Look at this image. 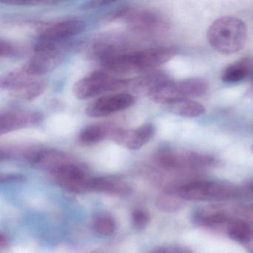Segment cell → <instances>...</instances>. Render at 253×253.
I'll use <instances>...</instances> for the list:
<instances>
[{"label": "cell", "instance_id": "obj_1", "mask_svg": "<svg viewBox=\"0 0 253 253\" xmlns=\"http://www.w3.org/2000/svg\"><path fill=\"white\" fill-rule=\"evenodd\" d=\"M177 53V50L172 47H156L122 53L104 60L103 65L106 71L112 74L131 73L165 64Z\"/></svg>", "mask_w": 253, "mask_h": 253}, {"label": "cell", "instance_id": "obj_2", "mask_svg": "<svg viewBox=\"0 0 253 253\" xmlns=\"http://www.w3.org/2000/svg\"><path fill=\"white\" fill-rule=\"evenodd\" d=\"M245 23L235 17L214 20L207 31V41L217 52L232 54L242 49L247 41Z\"/></svg>", "mask_w": 253, "mask_h": 253}, {"label": "cell", "instance_id": "obj_3", "mask_svg": "<svg viewBox=\"0 0 253 253\" xmlns=\"http://www.w3.org/2000/svg\"><path fill=\"white\" fill-rule=\"evenodd\" d=\"M175 191L185 201H227L241 195L231 183L211 180H192L179 185Z\"/></svg>", "mask_w": 253, "mask_h": 253}, {"label": "cell", "instance_id": "obj_4", "mask_svg": "<svg viewBox=\"0 0 253 253\" xmlns=\"http://www.w3.org/2000/svg\"><path fill=\"white\" fill-rule=\"evenodd\" d=\"M155 161L160 168L169 171L198 169L214 167L217 164L215 158L210 155L171 148L158 151L155 155Z\"/></svg>", "mask_w": 253, "mask_h": 253}, {"label": "cell", "instance_id": "obj_5", "mask_svg": "<svg viewBox=\"0 0 253 253\" xmlns=\"http://www.w3.org/2000/svg\"><path fill=\"white\" fill-rule=\"evenodd\" d=\"M209 83L202 78H189L180 81H169L158 85L147 94L155 103L167 105L177 100L198 97L207 92Z\"/></svg>", "mask_w": 253, "mask_h": 253}, {"label": "cell", "instance_id": "obj_6", "mask_svg": "<svg viewBox=\"0 0 253 253\" xmlns=\"http://www.w3.org/2000/svg\"><path fill=\"white\" fill-rule=\"evenodd\" d=\"M0 86L16 100L30 101L41 95L45 88L43 81L31 76L21 69L6 74L0 80Z\"/></svg>", "mask_w": 253, "mask_h": 253}, {"label": "cell", "instance_id": "obj_7", "mask_svg": "<svg viewBox=\"0 0 253 253\" xmlns=\"http://www.w3.org/2000/svg\"><path fill=\"white\" fill-rule=\"evenodd\" d=\"M126 80L118 79L107 71H97L76 83L73 93L79 100H86L109 91L123 89Z\"/></svg>", "mask_w": 253, "mask_h": 253}, {"label": "cell", "instance_id": "obj_8", "mask_svg": "<svg viewBox=\"0 0 253 253\" xmlns=\"http://www.w3.org/2000/svg\"><path fill=\"white\" fill-rule=\"evenodd\" d=\"M63 52L57 44H37L35 54L24 66L23 70L31 76L38 78L48 73L61 63Z\"/></svg>", "mask_w": 253, "mask_h": 253}, {"label": "cell", "instance_id": "obj_9", "mask_svg": "<svg viewBox=\"0 0 253 253\" xmlns=\"http://www.w3.org/2000/svg\"><path fill=\"white\" fill-rule=\"evenodd\" d=\"M50 173L60 186L69 192L84 193L90 191L92 177L88 175L82 166L73 161L63 164Z\"/></svg>", "mask_w": 253, "mask_h": 253}, {"label": "cell", "instance_id": "obj_10", "mask_svg": "<svg viewBox=\"0 0 253 253\" xmlns=\"http://www.w3.org/2000/svg\"><path fill=\"white\" fill-rule=\"evenodd\" d=\"M125 18L128 25L136 31L148 34H157L167 29L168 23L162 16L150 10H136L122 8L117 11V19Z\"/></svg>", "mask_w": 253, "mask_h": 253}, {"label": "cell", "instance_id": "obj_11", "mask_svg": "<svg viewBox=\"0 0 253 253\" xmlns=\"http://www.w3.org/2000/svg\"><path fill=\"white\" fill-rule=\"evenodd\" d=\"M134 98L128 93L102 96L87 106L85 114L91 118H103L131 107Z\"/></svg>", "mask_w": 253, "mask_h": 253}, {"label": "cell", "instance_id": "obj_12", "mask_svg": "<svg viewBox=\"0 0 253 253\" xmlns=\"http://www.w3.org/2000/svg\"><path fill=\"white\" fill-rule=\"evenodd\" d=\"M155 132V127L152 124H143L138 128L131 130L114 127L110 138L127 149L137 150L149 143Z\"/></svg>", "mask_w": 253, "mask_h": 253}, {"label": "cell", "instance_id": "obj_13", "mask_svg": "<svg viewBox=\"0 0 253 253\" xmlns=\"http://www.w3.org/2000/svg\"><path fill=\"white\" fill-rule=\"evenodd\" d=\"M85 23L80 20H68L48 25L41 30L38 43L57 44L84 32Z\"/></svg>", "mask_w": 253, "mask_h": 253}, {"label": "cell", "instance_id": "obj_14", "mask_svg": "<svg viewBox=\"0 0 253 253\" xmlns=\"http://www.w3.org/2000/svg\"><path fill=\"white\" fill-rule=\"evenodd\" d=\"M42 115L31 111H11L1 114L0 134L2 135L22 128L35 126L41 124Z\"/></svg>", "mask_w": 253, "mask_h": 253}, {"label": "cell", "instance_id": "obj_15", "mask_svg": "<svg viewBox=\"0 0 253 253\" xmlns=\"http://www.w3.org/2000/svg\"><path fill=\"white\" fill-rule=\"evenodd\" d=\"M26 159L33 167L48 170L50 172L63 164L72 161L66 154L54 149H39L28 152Z\"/></svg>", "mask_w": 253, "mask_h": 253}, {"label": "cell", "instance_id": "obj_16", "mask_svg": "<svg viewBox=\"0 0 253 253\" xmlns=\"http://www.w3.org/2000/svg\"><path fill=\"white\" fill-rule=\"evenodd\" d=\"M192 220L202 227L215 228L227 224L230 221L226 210L215 206L201 207L194 211Z\"/></svg>", "mask_w": 253, "mask_h": 253}, {"label": "cell", "instance_id": "obj_17", "mask_svg": "<svg viewBox=\"0 0 253 253\" xmlns=\"http://www.w3.org/2000/svg\"><path fill=\"white\" fill-rule=\"evenodd\" d=\"M90 191L116 196H126L131 193V186L121 177L106 176L92 177L90 183Z\"/></svg>", "mask_w": 253, "mask_h": 253}, {"label": "cell", "instance_id": "obj_18", "mask_svg": "<svg viewBox=\"0 0 253 253\" xmlns=\"http://www.w3.org/2000/svg\"><path fill=\"white\" fill-rule=\"evenodd\" d=\"M169 81H171V79L166 74L152 72L138 78L126 80V88L144 92L147 95L154 88Z\"/></svg>", "mask_w": 253, "mask_h": 253}, {"label": "cell", "instance_id": "obj_19", "mask_svg": "<svg viewBox=\"0 0 253 253\" xmlns=\"http://www.w3.org/2000/svg\"><path fill=\"white\" fill-rule=\"evenodd\" d=\"M167 111L183 118H196L205 113V107L198 102L189 99L177 100L164 105Z\"/></svg>", "mask_w": 253, "mask_h": 253}, {"label": "cell", "instance_id": "obj_20", "mask_svg": "<svg viewBox=\"0 0 253 253\" xmlns=\"http://www.w3.org/2000/svg\"><path fill=\"white\" fill-rule=\"evenodd\" d=\"M251 68L250 59L243 58L228 66L222 72L221 80L226 84H236L245 79Z\"/></svg>", "mask_w": 253, "mask_h": 253}, {"label": "cell", "instance_id": "obj_21", "mask_svg": "<svg viewBox=\"0 0 253 253\" xmlns=\"http://www.w3.org/2000/svg\"><path fill=\"white\" fill-rule=\"evenodd\" d=\"M184 199L176 192L175 189H167L157 198L156 207L165 212H174L181 210L185 205Z\"/></svg>", "mask_w": 253, "mask_h": 253}, {"label": "cell", "instance_id": "obj_22", "mask_svg": "<svg viewBox=\"0 0 253 253\" xmlns=\"http://www.w3.org/2000/svg\"><path fill=\"white\" fill-rule=\"evenodd\" d=\"M113 127L107 125H90L81 131L79 140L84 145H92L110 137Z\"/></svg>", "mask_w": 253, "mask_h": 253}, {"label": "cell", "instance_id": "obj_23", "mask_svg": "<svg viewBox=\"0 0 253 253\" xmlns=\"http://www.w3.org/2000/svg\"><path fill=\"white\" fill-rule=\"evenodd\" d=\"M226 232L231 239L243 245L253 235V229L244 220H231L226 224Z\"/></svg>", "mask_w": 253, "mask_h": 253}, {"label": "cell", "instance_id": "obj_24", "mask_svg": "<svg viewBox=\"0 0 253 253\" xmlns=\"http://www.w3.org/2000/svg\"><path fill=\"white\" fill-rule=\"evenodd\" d=\"M115 219L107 214H101L94 219L92 229L97 235L107 237L113 235L116 230Z\"/></svg>", "mask_w": 253, "mask_h": 253}, {"label": "cell", "instance_id": "obj_25", "mask_svg": "<svg viewBox=\"0 0 253 253\" xmlns=\"http://www.w3.org/2000/svg\"><path fill=\"white\" fill-rule=\"evenodd\" d=\"M150 217L147 211L141 209H136L131 213V222L137 230H143L149 224Z\"/></svg>", "mask_w": 253, "mask_h": 253}, {"label": "cell", "instance_id": "obj_26", "mask_svg": "<svg viewBox=\"0 0 253 253\" xmlns=\"http://www.w3.org/2000/svg\"><path fill=\"white\" fill-rule=\"evenodd\" d=\"M148 253H192L185 247H160Z\"/></svg>", "mask_w": 253, "mask_h": 253}, {"label": "cell", "instance_id": "obj_27", "mask_svg": "<svg viewBox=\"0 0 253 253\" xmlns=\"http://www.w3.org/2000/svg\"><path fill=\"white\" fill-rule=\"evenodd\" d=\"M26 178L23 174H1L0 182L1 183H20L26 181Z\"/></svg>", "mask_w": 253, "mask_h": 253}, {"label": "cell", "instance_id": "obj_28", "mask_svg": "<svg viewBox=\"0 0 253 253\" xmlns=\"http://www.w3.org/2000/svg\"><path fill=\"white\" fill-rule=\"evenodd\" d=\"M0 48H1L0 54H1L2 58H3V57H11V56L15 54V49L8 42H4L2 41H1Z\"/></svg>", "mask_w": 253, "mask_h": 253}, {"label": "cell", "instance_id": "obj_29", "mask_svg": "<svg viewBox=\"0 0 253 253\" xmlns=\"http://www.w3.org/2000/svg\"><path fill=\"white\" fill-rule=\"evenodd\" d=\"M110 1H91V2H88L83 6L84 9H94V8H99L100 6H103L105 5L111 3Z\"/></svg>", "mask_w": 253, "mask_h": 253}, {"label": "cell", "instance_id": "obj_30", "mask_svg": "<svg viewBox=\"0 0 253 253\" xmlns=\"http://www.w3.org/2000/svg\"><path fill=\"white\" fill-rule=\"evenodd\" d=\"M240 214L246 216V217L253 221V206L249 208L241 209L239 210Z\"/></svg>", "mask_w": 253, "mask_h": 253}, {"label": "cell", "instance_id": "obj_31", "mask_svg": "<svg viewBox=\"0 0 253 253\" xmlns=\"http://www.w3.org/2000/svg\"><path fill=\"white\" fill-rule=\"evenodd\" d=\"M250 253H253V234L250 238L243 244Z\"/></svg>", "mask_w": 253, "mask_h": 253}, {"label": "cell", "instance_id": "obj_32", "mask_svg": "<svg viewBox=\"0 0 253 253\" xmlns=\"http://www.w3.org/2000/svg\"><path fill=\"white\" fill-rule=\"evenodd\" d=\"M8 245V241L7 239L6 236L4 235L3 233L1 232L0 234V248L1 250H4V249L6 248Z\"/></svg>", "mask_w": 253, "mask_h": 253}, {"label": "cell", "instance_id": "obj_33", "mask_svg": "<svg viewBox=\"0 0 253 253\" xmlns=\"http://www.w3.org/2000/svg\"><path fill=\"white\" fill-rule=\"evenodd\" d=\"M246 188L248 189L249 192H251L252 194H253V180L249 182V183H247Z\"/></svg>", "mask_w": 253, "mask_h": 253}, {"label": "cell", "instance_id": "obj_34", "mask_svg": "<svg viewBox=\"0 0 253 253\" xmlns=\"http://www.w3.org/2000/svg\"><path fill=\"white\" fill-rule=\"evenodd\" d=\"M251 91L252 93H253V75H252V79H251Z\"/></svg>", "mask_w": 253, "mask_h": 253}, {"label": "cell", "instance_id": "obj_35", "mask_svg": "<svg viewBox=\"0 0 253 253\" xmlns=\"http://www.w3.org/2000/svg\"><path fill=\"white\" fill-rule=\"evenodd\" d=\"M250 149H251V152L253 154V143L252 144L251 148H250Z\"/></svg>", "mask_w": 253, "mask_h": 253}]
</instances>
